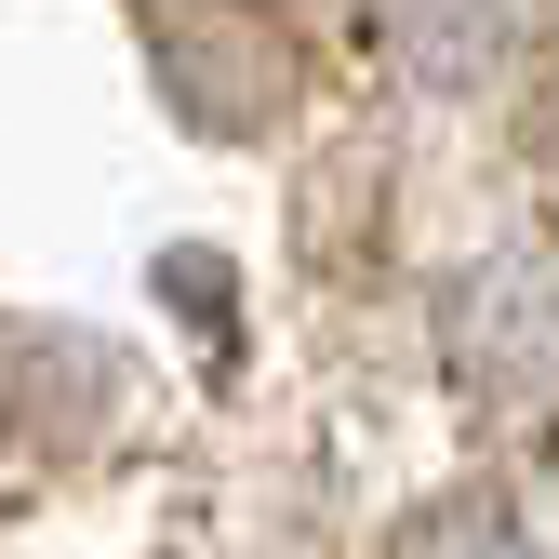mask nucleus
<instances>
[{
    "instance_id": "1",
    "label": "nucleus",
    "mask_w": 559,
    "mask_h": 559,
    "mask_svg": "<svg viewBox=\"0 0 559 559\" xmlns=\"http://www.w3.org/2000/svg\"><path fill=\"white\" fill-rule=\"evenodd\" d=\"M400 559H533V546H520L507 507H427V520L400 533Z\"/></svg>"
}]
</instances>
